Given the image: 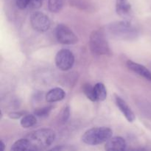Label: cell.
<instances>
[{
    "label": "cell",
    "mask_w": 151,
    "mask_h": 151,
    "mask_svg": "<svg viewBox=\"0 0 151 151\" xmlns=\"http://www.w3.org/2000/svg\"><path fill=\"white\" fill-rule=\"evenodd\" d=\"M26 138L30 145L31 150H41L47 148L54 142L56 134L50 128H41L31 132Z\"/></svg>",
    "instance_id": "6da1fadb"
},
{
    "label": "cell",
    "mask_w": 151,
    "mask_h": 151,
    "mask_svg": "<svg viewBox=\"0 0 151 151\" xmlns=\"http://www.w3.org/2000/svg\"><path fill=\"white\" fill-rule=\"evenodd\" d=\"M107 31L111 36L119 40L132 41L137 38L139 31L128 22H116L107 27Z\"/></svg>",
    "instance_id": "7a4b0ae2"
},
{
    "label": "cell",
    "mask_w": 151,
    "mask_h": 151,
    "mask_svg": "<svg viewBox=\"0 0 151 151\" xmlns=\"http://www.w3.org/2000/svg\"><path fill=\"white\" fill-rule=\"evenodd\" d=\"M113 131L107 127L92 128L86 131L82 136V141L88 145L106 143L112 137Z\"/></svg>",
    "instance_id": "3957f363"
},
{
    "label": "cell",
    "mask_w": 151,
    "mask_h": 151,
    "mask_svg": "<svg viewBox=\"0 0 151 151\" xmlns=\"http://www.w3.org/2000/svg\"><path fill=\"white\" fill-rule=\"evenodd\" d=\"M89 48L95 55H106L110 54L111 50L106 34L101 29L94 30L89 37Z\"/></svg>",
    "instance_id": "277c9868"
},
{
    "label": "cell",
    "mask_w": 151,
    "mask_h": 151,
    "mask_svg": "<svg viewBox=\"0 0 151 151\" xmlns=\"http://www.w3.org/2000/svg\"><path fill=\"white\" fill-rule=\"evenodd\" d=\"M55 65L61 71H68L72 69L75 63V56L70 50L62 49L55 55Z\"/></svg>",
    "instance_id": "5b68a950"
},
{
    "label": "cell",
    "mask_w": 151,
    "mask_h": 151,
    "mask_svg": "<svg viewBox=\"0 0 151 151\" xmlns=\"http://www.w3.org/2000/svg\"><path fill=\"white\" fill-rule=\"evenodd\" d=\"M55 36L58 41L63 44L71 45L76 44L78 41V38L75 32L63 24H58L56 27Z\"/></svg>",
    "instance_id": "8992f818"
},
{
    "label": "cell",
    "mask_w": 151,
    "mask_h": 151,
    "mask_svg": "<svg viewBox=\"0 0 151 151\" xmlns=\"http://www.w3.org/2000/svg\"><path fill=\"white\" fill-rule=\"evenodd\" d=\"M30 24L35 30L43 32L50 29L51 22L47 15L41 12L36 11L31 15Z\"/></svg>",
    "instance_id": "52a82bcc"
},
{
    "label": "cell",
    "mask_w": 151,
    "mask_h": 151,
    "mask_svg": "<svg viewBox=\"0 0 151 151\" xmlns=\"http://www.w3.org/2000/svg\"><path fill=\"white\" fill-rule=\"evenodd\" d=\"M114 100L116 106L119 109V111L122 112V114L124 115L125 119L129 122H134L136 119V116L134 114V111L131 110V108L127 104L126 102L123 99L121 98L120 97H119L118 95H116V94L114 95Z\"/></svg>",
    "instance_id": "ba28073f"
},
{
    "label": "cell",
    "mask_w": 151,
    "mask_h": 151,
    "mask_svg": "<svg viewBox=\"0 0 151 151\" xmlns=\"http://www.w3.org/2000/svg\"><path fill=\"white\" fill-rule=\"evenodd\" d=\"M126 66L130 70L134 72V73L137 74L139 76L144 78L147 81L151 82V72L147 67L131 60L127 61Z\"/></svg>",
    "instance_id": "9c48e42d"
},
{
    "label": "cell",
    "mask_w": 151,
    "mask_h": 151,
    "mask_svg": "<svg viewBox=\"0 0 151 151\" xmlns=\"http://www.w3.org/2000/svg\"><path fill=\"white\" fill-rule=\"evenodd\" d=\"M126 147V141L121 137H111L105 144V149L108 151L125 150Z\"/></svg>",
    "instance_id": "30bf717a"
},
{
    "label": "cell",
    "mask_w": 151,
    "mask_h": 151,
    "mask_svg": "<svg viewBox=\"0 0 151 151\" xmlns=\"http://www.w3.org/2000/svg\"><path fill=\"white\" fill-rule=\"evenodd\" d=\"M116 13L124 19L130 18L131 14V6L128 0H116Z\"/></svg>",
    "instance_id": "8fae6325"
},
{
    "label": "cell",
    "mask_w": 151,
    "mask_h": 151,
    "mask_svg": "<svg viewBox=\"0 0 151 151\" xmlns=\"http://www.w3.org/2000/svg\"><path fill=\"white\" fill-rule=\"evenodd\" d=\"M65 97H66V93L64 90L62 89L61 88L57 87V88H52L47 93L46 100L48 103H55V102L63 100Z\"/></svg>",
    "instance_id": "7c38bea8"
},
{
    "label": "cell",
    "mask_w": 151,
    "mask_h": 151,
    "mask_svg": "<svg viewBox=\"0 0 151 151\" xmlns=\"http://www.w3.org/2000/svg\"><path fill=\"white\" fill-rule=\"evenodd\" d=\"M94 92L97 101H104L107 97V90L102 83H97L94 85Z\"/></svg>",
    "instance_id": "4fadbf2b"
},
{
    "label": "cell",
    "mask_w": 151,
    "mask_h": 151,
    "mask_svg": "<svg viewBox=\"0 0 151 151\" xmlns=\"http://www.w3.org/2000/svg\"><path fill=\"white\" fill-rule=\"evenodd\" d=\"M11 150H31L30 145H29V141L27 138L20 139L17 140L13 143L12 145Z\"/></svg>",
    "instance_id": "5bb4252c"
},
{
    "label": "cell",
    "mask_w": 151,
    "mask_h": 151,
    "mask_svg": "<svg viewBox=\"0 0 151 151\" xmlns=\"http://www.w3.org/2000/svg\"><path fill=\"white\" fill-rule=\"evenodd\" d=\"M37 123L36 116L35 114H26L22 118L20 124L24 128H31Z\"/></svg>",
    "instance_id": "9a60e30c"
},
{
    "label": "cell",
    "mask_w": 151,
    "mask_h": 151,
    "mask_svg": "<svg viewBox=\"0 0 151 151\" xmlns=\"http://www.w3.org/2000/svg\"><path fill=\"white\" fill-rule=\"evenodd\" d=\"M82 89H83V91L84 94L86 96V97L88 99V100H90L92 102L97 101V100H96L94 86H92L90 83H85L83 85Z\"/></svg>",
    "instance_id": "2e32d148"
},
{
    "label": "cell",
    "mask_w": 151,
    "mask_h": 151,
    "mask_svg": "<svg viewBox=\"0 0 151 151\" xmlns=\"http://www.w3.org/2000/svg\"><path fill=\"white\" fill-rule=\"evenodd\" d=\"M63 5V0H49L48 8L52 13L60 11Z\"/></svg>",
    "instance_id": "e0dca14e"
},
{
    "label": "cell",
    "mask_w": 151,
    "mask_h": 151,
    "mask_svg": "<svg viewBox=\"0 0 151 151\" xmlns=\"http://www.w3.org/2000/svg\"><path fill=\"white\" fill-rule=\"evenodd\" d=\"M52 109V106H46V107L43 108H39V109H35V111H34V114L36 116H38V117H47V116H49Z\"/></svg>",
    "instance_id": "ac0fdd59"
},
{
    "label": "cell",
    "mask_w": 151,
    "mask_h": 151,
    "mask_svg": "<svg viewBox=\"0 0 151 151\" xmlns=\"http://www.w3.org/2000/svg\"><path fill=\"white\" fill-rule=\"evenodd\" d=\"M69 115H70V111H69V106H66L64 109L62 111L61 114H60V119L63 123L66 122L68 119L69 118Z\"/></svg>",
    "instance_id": "d6986e66"
},
{
    "label": "cell",
    "mask_w": 151,
    "mask_h": 151,
    "mask_svg": "<svg viewBox=\"0 0 151 151\" xmlns=\"http://www.w3.org/2000/svg\"><path fill=\"white\" fill-rule=\"evenodd\" d=\"M15 1L16 6L21 10L25 9L27 6H29V0H15Z\"/></svg>",
    "instance_id": "ffe728a7"
},
{
    "label": "cell",
    "mask_w": 151,
    "mask_h": 151,
    "mask_svg": "<svg viewBox=\"0 0 151 151\" xmlns=\"http://www.w3.org/2000/svg\"><path fill=\"white\" fill-rule=\"evenodd\" d=\"M27 114L26 111H15V112H11L8 114L9 117L11 118V119H18L21 117H23L24 115Z\"/></svg>",
    "instance_id": "44dd1931"
},
{
    "label": "cell",
    "mask_w": 151,
    "mask_h": 151,
    "mask_svg": "<svg viewBox=\"0 0 151 151\" xmlns=\"http://www.w3.org/2000/svg\"><path fill=\"white\" fill-rule=\"evenodd\" d=\"M43 0H29V6L33 9H38L42 6Z\"/></svg>",
    "instance_id": "7402d4cb"
},
{
    "label": "cell",
    "mask_w": 151,
    "mask_h": 151,
    "mask_svg": "<svg viewBox=\"0 0 151 151\" xmlns=\"http://www.w3.org/2000/svg\"><path fill=\"white\" fill-rule=\"evenodd\" d=\"M142 109V110L141 111H144L145 116H147V117H148L149 119H151V105L147 103V104L143 106V108Z\"/></svg>",
    "instance_id": "603a6c76"
},
{
    "label": "cell",
    "mask_w": 151,
    "mask_h": 151,
    "mask_svg": "<svg viewBox=\"0 0 151 151\" xmlns=\"http://www.w3.org/2000/svg\"><path fill=\"white\" fill-rule=\"evenodd\" d=\"M4 148H5V145L3 142L2 140H1V142H0V151H4Z\"/></svg>",
    "instance_id": "cb8c5ba5"
}]
</instances>
